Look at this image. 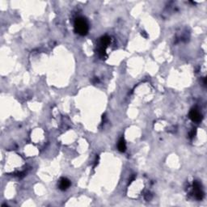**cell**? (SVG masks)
I'll list each match as a JSON object with an SVG mask.
<instances>
[{
	"label": "cell",
	"instance_id": "5b68a950",
	"mask_svg": "<svg viewBox=\"0 0 207 207\" xmlns=\"http://www.w3.org/2000/svg\"><path fill=\"white\" fill-rule=\"evenodd\" d=\"M117 147H118V150L121 152H125L126 150V142L124 140L123 138H121L118 142V144H117Z\"/></svg>",
	"mask_w": 207,
	"mask_h": 207
},
{
	"label": "cell",
	"instance_id": "3957f363",
	"mask_svg": "<svg viewBox=\"0 0 207 207\" xmlns=\"http://www.w3.org/2000/svg\"><path fill=\"white\" fill-rule=\"evenodd\" d=\"M193 189L195 190L196 198H198V200L202 199V198H203V192H202V191H201V189H200L199 184L197 183V182H195V183L193 184Z\"/></svg>",
	"mask_w": 207,
	"mask_h": 207
},
{
	"label": "cell",
	"instance_id": "6da1fadb",
	"mask_svg": "<svg viewBox=\"0 0 207 207\" xmlns=\"http://www.w3.org/2000/svg\"><path fill=\"white\" fill-rule=\"evenodd\" d=\"M75 30L76 33L81 36L87 35L88 33V24H87V20L82 17H78L76 19L75 22Z\"/></svg>",
	"mask_w": 207,
	"mask_h": 207
},
{
	"label": "cell",
	"instance_id": "7a4b0ae2",
	"mask_svg": "<svg viewBox=\"0 0 207 207\" xmlns=\"http://www.w3.org/2000/svg\"><path fill=\"white\" fill-rule=\"evenodd\" d=\"M189 117L194 122H199L201 120V115L196 109H192V110L190 111V113H189Z\"/></svg>",
	"mask_w": 207,
	"mask_h": 207
},
{
	"label": "cell",
	"instance_id": "8992f818",
	"mask_svg": "<svg viewBox=\"0 0 207 207\" xmlns=\"http://www.w3.org/2000/svg\"><path fill=\"white\" fill-rule=\"evenodd\" d=\"M109 42H110V38L108 37V36H102L101 37V39H100V43H101V45H103V47L104 46H107V45L109 44Z\"/></svg>",
	"mask_w": 207,
	"mask_h": 207
},
{
	"label": "cell",
	"instance_id": "277c9868",
	"mask_svg": "<svg viewBox=\"0 0 207 207\" xmlns=\"http://www.w3.org/2000/svg\"><path fill=\"white\" fill-rule=\"evenodd\" d=\"M70 186V180H68V179L62 178V179L60 180L59 189H60L61 190H66Z\"/></svg>",
	"mask_w": 207,
	"mask_h": 207
}]
</instances>
